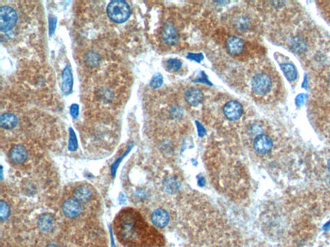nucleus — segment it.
<instances>
[{
  "label": "nucleus",
  "mask_w": 330,
  "mask_h": 247,
  "mask_svg": "<svg viewBox=\"0 0 330 247\" xmlns=\"http://www.w3.org/2000/svg\"><path fill=\"white\" fill-rule=\"evenodd\" d=\"M280 42L305 64L330 41L304 11L280 23Z\"/></svg>",
  "instance_id": "nucleus-1"
},
{
  "label": "nucleus",
  "mask_w": 330,
  "mask_h": 247,
  "mask_svg": "<svg viewBox=\"0 0 330 247\" xmlns=\"http://www.w3.org/2000/svg\"><path fill=\"white\" fill-rule=\"evenodd\" d=\"M251 88L255 95L260 97L270 96L274 101L284 97V86L280 76L273 70L257 74L251 81Z\"/></svg>",
  "instance_id": "nucleus-2"
},
{
  "label": "nucleus",
  "mask_w": 330,
  "mask_h": 247,
  "mask_svg": "<svg viewBox=\"0 0 330 247\" xmlns=\"http://www.w3.org/2000/svg\"><path fill=\"white\" fill-rule=\"evenodd\" d=\"M310 74L315 91L330 101V62Z\"/></svg>",
  "instance_id": "nucleus-3"
},
{
  "label": "nucleus",
  "mask_w": 330,
  "mask_h": 247,
  "mask_svg": "<svg viewBox=\"0 0 330 247\" xmlns=\"http://www.w3.org/2000/svg\"><path fill=\"white\" fill-rule=\"evenodd\" d=\"M129 4L124 1H113L107 7L108 15L112 20L117 23L125 22L131 15Z\"/></svg>",
  "instance_id": "nucleus-4"
},
{
  "label": "nucleus",
  "mask_w": 330,
  "mask_h": 247,
  "mask_svg": "<svg viewBox=\"0 0 330 247\" xmlns=\"http://www.w3.org/2000/svg\"><path fill=\"white\" fill-rule=\"evenodd\" d=\"M277 58L286 79L292 86H296L298 79V74L296 66L290 59L283 55L278 54Z\"/></svg>",
  "instance_id": "nucleus-5"
},
{
  "label": "nucleus",
  "mask_w": 330,
  "mask_h": 247,
  "mask_svg": "<svg viewBox=\"0 0 330 247\" xmlns=\"http://www.w3.org/2000/svg\"><path fill=\"white\" fill-rule=\"evenodd\" d=\"M17 15L15 10L9 6L0 8V29L2 32L11 31L16 24Z\"/></svg>",
  "instance_id": "nucleus-6"
},
{
  "label": "nucleus",
  "mask_w": 330,
  "mask_h": 247,
  "mask_svg": "<svg viewBox=\"0 0 330 247\" xmlns=\"http://www.w3.org/2000/svg\"><path fill=\"white\" fill-rule=\"evenodd\" d=\"M274 147V141L268 135H259L255 137L253 142V148L257 154H266L272 151Z\"/></svg>",
  "instance_id": "nucleus-7"
},
{
  "label": "nucleus",
  "mask_w": 330,
  "mask_h": 247,
  "mask_svg": "<svg viewBox=\"0 0 330 247\" xmlns=\"http://www.w3.org/2000/svg\"><path fill=\"white\" fill-rule=\"evenodd\" d=\"M224 114L229 120H238L242 116L243 108L239 102L231 101L226 104L223 108Z\"/></svg>",
  "instance_id": "nucleus-8"
},
{
  "label": "nucleus",
  "mask_w": 330,
  "mask_h": 247,
  "mask_svg": "<svg viewBox=\"0 0 330 247\" xmlns=\"http://www.w3.org/2000/svg\"><path fill=\"white\" fill-rule=\"evenodd\" d=\"M62 209L64 215L68 218L79 216L82 211L81 203L74 199L66 200L63 204Z\"/></svg>",
  "instance_id": "nucleus-9"
},
{
  "label": "nucleus",
  "mask_w": 330,
  "mask_h": 247,
  "mask_svg": "<svg viewBox=\"0 0 330 247\" xmlns=\"http://www.w3.org/2000/svg\"><path fill=\"white\" fill-rule=\"evenodd\" d=\"M27 157H28V152L26 148L21 145H16L10 151L9 158L13 163L22 164L27 159Z\"/></svg>",
  "instance_id": "nucleus-10"
},
{
  "label": "nucleus",
  "mask_w": 330,
  "mask_h": 247,
  "mask_svg": "<svg viewBox=\"0 0 330 247\" xmlns=\"http://www.w3.org/2000/svg\"><path fill=\"white\" fill-rule=\"evenodd\" d=\"M151 219L155 226L159 228H164L168 225L170 217L165 210L158 209L153 212Z\"/></svg>",
  "instance_id": "nucleus-11"
},
{
  "label": "nucleus",
  "mask_w": 330,
  "mask_h": 247,
  "mask_svg": "<svg viewBox=\"0 0 330 247\" xmlns=\"http://www.w3.org/2000/svg\"><path fill=\"white\" fill-rule=\"evenodd\" d=\"M162 39L166 45H174L178 41L176 29L170 23L165 25L162 31Z\"/></svg>",
  "instance_id": "nucleus-12"
},
{
  "label": "nucleus",
  "mask_w": 330,
  "mask_h": 247,
  "mask_svg": "<svg viewBox=\"0 0 330 247\" xmlns=\"http://www.w3.org/2000/svg\"><path fill=\"white\" fill-rule=\"evenodd\" d=\"M184 97L189 105L197 107L203 101V94L198 88L192 87L186 90Z\"/></svg>",
  "instance_id": "nucleus-13"
},
{
  "label": "nucleus",
  "mask_w": 330,
  "mask_h": 247,
  "mask_svg": "<svg viewBox=\"0 0 330 247\" xmlns=\"http://www.w3.org/2000/svg\"><path fill=\"white\" fill-rule=\"evenodd\" d=\"M92 188L88 185H78L73 191V199L79 202H86L92 197Z\"/></svg>",
  "instance_id": "nucleus-14"
},
{
  "label": "nucleus",
  "mask_w": 330,
  "mask_h": 247,
  "mask_svg": "<svg viewBox=\"0 0 330 247\" xmlns=\"http://www.w3.org/2000/svg\"><path fill=\"white\" fill-rule=\"evenodd\" d=\"M62 91L65 95H69L71 93L73 86V75L70 66H66L62 74Z\"/></svg>",
  "instance_id": "nucleus-15"
},
{
  "label": "nucleus",
  "mask_w": 330,
  "mask_h": 247,
  "mask_svg": "<svg viewBox=\"0 0 330 247\" xmlns=\"http://www.w3.org/2000/svg\"><path fill=\"white\" fill-rule=\"evenodd\" d=\"M226 47L230 54L237 55L240 54L244 49V43L237 37H231L226 42Z\"/></svg>",
  "instance_id": "nucleus-16"
},
{
  "label": "nucleus",
  "mask_w": 330,
  "mask_h": 247,
  "mask_svg": "<svg viewBox=\"0 0 330 247\" xmlns=\"http://www.w3.org/2000/svg\"><path fill=\"white\" fill-rule=\"evenodd\" d=\"M54 218L52 215L44 213L39 217L38 225L39 228L43 232H49L52 230L54 226Z\"/></svg>",
  "instance_id": "nucleus-17"
},
{
  "label": "nucleus",
  "mask_w": 330,
  "mask_h": 247,
  "mask_svg": "<svg viewBox=\"0 0 330 247\" xmlns=\"http://www.w3.org/2000/svg\"><path fill=\"white\" fill-rule=\"evenodd\" d=\"M18 123L17 117L12 113H4L0 118L1 126L4 129H12L16 126Z\"/></svg>",
  "instance_id": "nucleus-18"
},
{
  "label": "nucleus",
  "mask_w": 330,
  "mask_h": 247,
  "mask_svg": "<svg viewBox=\"0 0 330 247\" xmlns=\"http://www.w3.org/2000/svg\"><path fill=\"white\" fill-rule=\"evenodd\" d=\"M250 26V20L247 16L241 15L235 20V27L239 31H245Z\"/></svg>",
  "instance_id": "nucleus-19"
},
{
  "label": "nucleus",
  "mask_w": 330,
  "mask_h": 247,
  "mask_svg": "<svg viewBox=\"0 0 330 247\" xmlns=\"http://www.w3.org/2000/svg\"><path fill=\"white\" fill-rule=\"evenodd\" d=\"M165 187L169 193H174L179 189V182L174 178H168L165 182Z\"/></svg>",
  "instance_id": "nucleus-20"
},
{
  "label": "nucleus",
  "mask_w": 330,
  "mask_h": 247,
  "mask_svg": "<svg viewBox=\"0 0 330 247\" xmlns=\"http://www.w3.org/2000/svg\"><path fill=\"white\" fill-rule=\"evenodd\" d=\"M10 213V207L9 204L6 201H1L0 203V217L1 221L7 220L9 218Z\"/></svg>",
  "instance_id": "nucleus-21"
},
{
  "label": "nucleus",
  "mask_w": 330,
  "mask_h": 247,
  "mask_svg": "<svg viewBox=\"0 0 330 247\" xmlns=\"http://www.w3.org/2000/svg\"><path fill=\"white\" fill-rule=\"evenodd\" d=\"M182 63L176 59H170L167 62V67L172 72H178L182 68Z\"/></svg>",
  "instance_id": "nucleus-22"
},
{
  "label": "nucleus",
  "mask_w": 330,
  "mask_h": 247,
  "mask_svg": "<svg viewBox=\"0 0 330 247\" xmlns=\"http://www.w3.org/2000/svg\"><path fill=\"white\" fill-rule=\"evenodd\" d=\"M69 132L70 139L69 142H68V150L71 151V152H74L78 148L77 139H76L75 133H74L73 129L70 128Z\"/></svg>",
  "instance_id": "nucleus-23"
},
{
  "label": "nucleus",
  "mask_w": 330,
  "mask_h": 247,
  "mask_svg": "<svg viewBox=\"0 0 330 247\" xmlns=\"http://www.w3.org/2000/svg\"><path fill=\"white\" fill-rule=\"evenodd\" d=\"M163 82H164L163 76L160 74H156L152 77V81L150 82V86L154 89H157L162 85Z\"/></svg>",
  "instance_id": "nucleus-24"
},
{
  "label": "nucleus",
  "mask_w": 330,
  "mask_h": 247,
  "mask_svg": "<svg viewBox=\"0 0 330 247\" xmlns=\"http://www.w3.org/2000/svg\"><path fill=\"white\" fill-rule=\"evenodd\" d=\"M70 113L72 118L77 119L78 115H79V106L76 105V104L72 105L70 108Z\"/></svg>",
  "instance_id": "nucleus-25"
},
{
  "label": "nucleus",
  "mask_w": 330,
  "mask_h": 247,
  "mask_svg": "<svg viewBox=\"0 0 330 247\" xmlns=\"http://www.w3.org/2000/svg\"><path fill=\"white\" fill-rule=\"evenodd\" d=\"M57 24V18L56 17H50L49 19V31L50 34H52L56 29Z\"/></svg>",
  "instance_id": "nucleus-26"
},
{
  "label": "nucleus",
  "mask_w": 330,
  "mask_h": 247,
  "mask_svg": "<svg viewBox=\"0 0 330 247\" xmlns=\"http://www.w3.org/2000/svg\"><path fill=\"white\" fill-rule=\"evenodd\" d=\"M187 58L190 60L200 62L203 60L204 57L202 54H189L188 55Z\"/></svg>",
  "instance_id": "nucleus-27"
},
{
  "label": "nucleus",
  "mask_w": 330,
  "mask_h": 247,
  "mask_svg": "<svg viewBox=\"0 0 330 247\" xmlns=\"http://www.w3.org/2000/svg\"><path fill=\"white\" fill-rule=\"evenodd\" d=\"M88 63L91 64L92 65H96V64H98V62H99V58L95 54L88 55Z\"/></svg>",
  "instance_id": "nucleus-28"
},
{
  "label": "nucleus",
  "mask_w": 330,
  "mask_h": 247,
  "mask_svg": "<svg viewBox=\"0 0 330 247\" xmlns=\"http://www.w3.org/2000/svg\"><path fill=\"white\" fill-rule=\"evenodd\" d=\"M197 125L198 127V133H199V135L200 137H203L205 135L206 131L205 128H204L203 125L200 123H197Z\"/></svg>",
  "instance_id": "nucleus-29"
},
{
  "label": "nucleus",
  "mask_w": 330,
  "mask_h": 247,
  "mask_svg": "<svg viewBox=\"0 0 330 247\" xmlns=\"http://www.w3.org/2000/svg\"><path fill=\"white\" fill-rule=\"evenodd\" d=\"M323 231H325V232H329V231L330 230V220L329 221H328L327 223L323 226Z\"/></svg>",
  "instance_id": "nucleus-30"
},
{
  "label": "nucleus",
  "mask_w": 330,
  "mask_h": 247,
  "mask_svg": "<svg viewBox=\"0 0 330 247\" xmlns=\"http://www.w3.org/2000/svg\"><path fill=\"white\" fill-rule=\"evenodd\" d=\"M46 247H58L56 246V245L54 244H49L48 246H47Z\"/></svg>",
  "instance_id": "nucleus-31"
},
{
  "label": "nucleus",
  "mask_w": 330,
  "mask_h": 247,
  "mask_svg": "<svg viewBox=\"0 0 330 247\" xmlns=\"http://www.w3.org/2000/svg\"><path fill=\"white\" fill-rule=\"evenodd\" d=\"M328 168H329V170L330 172V160H329V162H328Z\"/></svg>",
  "instance_id": "nucleus-32"
},
{
  "label": "nucleus",
  "mask_w": 330,
  "mask_h": 247,
  "mask_svg": "<svg viewBox=\"0 0 330 247\" xmlns=\"http://www.w3.org/2000/svg\"></svg>",
  "instance_id": "nucleus-33"
}]
</instances>
